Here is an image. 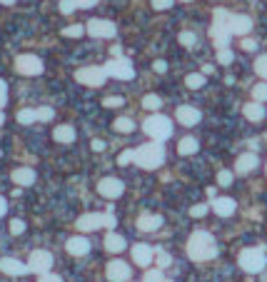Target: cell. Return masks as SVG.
<instances>
[{"mask_svg":"<svg viewBox=\"0 0 267 282\" xmlns=\"http://www.w3.org/2000/svg\"><path fill=\"white\" fill-rule=\"evenodd\" d=\"M242 50H248V53H252V50H257V40L245 38V40H242Z\"/></svg>","mask_w":267,"mask_h":282,"instance_id":"c3c4849f","label":"cell"},{"mask_svg":"<svg viewBox=\"0 0 267 282\" xmlns=\"http://www.w3.org/2000/svg\"><path fill=\"white\" fill-rule=\"evenodd\" d=\"M130 163H135V150H122L120 155H117V165L128 168Z\"/></svg>","mask_w":267,"mask_h":282,"instance_id":"836d02e7","label":"cell"},{"mask_svg":"<svg viewBox=\"0 0 267 282\" xmlns=\"http://www.w3.org/2000/svg\"><path fill=\"white\" fill-rule=\"evenodd\" d=\"M105 75L108 77H117V80H133L135 77V68L128 57H113L102 65Z\"/></svg>","mask_w":267,"mask_h":282,"instance_id":"8992f818","label":"cell"},{"mask_svg":"<svg viewBox=\"0 0 267 282\" xmlns=\"http://www.w3.org/2000/svg\"><path fill=\"white\" fill-rule=\"evenodd\" d=\"M242 115H245L248 120H252V123H260V120L265 117V108H262L260 103L252 100V103H248V105L242 108Z\"/></svg>","mask_w":267,"mask_h":282,"instance_id":"cb8c5ba5","label":"cell"},{"mask_svg":"<svg viewBox=\"0 0 267 282\" xmlns=\"http://www.w3.org/2000/svg\"><path fill=\"white\" fill-rule=\"evenodd\" d=\"M142 108H145V110H160V108H162V97H160V95H155V93H150V95H145V97H142Z\"/></svg>","mask_w":267,"mask_h":282,"instance_id":"4316f807","label":"cell"},{"mask_svg":"<svg viewBox=\"0 0 267 282\" xmlns=\"http://www.w3.org/2000/svg\"><path fill=\"white\" fill-rule=\"evenodd\" d=\"M85 33H88V35H93V38H115L117 28H115V23H110V20L93 18V20H88Z\"/></svg>","mask_w":267,"mask_h":282,"instance_id":"9c48e42d","label":"cell"},{"mask_svg":"<svg viewBox=\"0 0 267 282\" xmlns=\"http://www.w3.org/2000/svg\"><path fill=\"white\" fill-rule=\"evenodd\" d=\"M212 73V65H202V75H210Z\"/></svg>","mask_w":267,"mask_h":282,"instance_id":"11a10c76","label":"cell"},{"mask_svg":"<svg viewBox=\"0 0 267 282\" xmlns=\"http://www.w3.org/2000/svg\"><path fill=\"white\" fill-rule=\"evenodd\" d=\"M105 70L97 68V65H88V68H80L75 70V80L80 85H88V88H100L105 83Z\"/></svg>","mask_w":267,"mask_h":282,"instance_id":"52a82bcc","label":"cell"},{"mask_svg":"<svg viewBox=\"0 0 267 282\" xmlns=\"http://www.w3.org/2000/svg\"><path fill=\"white\" fill-rule=\"evenodd\" d=\"M13 183L15 185H20V188H28V185H33L35 183V170L33 168H18V170H13Z\"/></svg>","mask_w":267,"mask_h":282,"instance_id":"ffe728a7","label":"cell"},{"mask_svg":"<svg viewBox=\"0 0 267 282\" xmlns=\"http://www.w3.org/2000/svg\"><path fill=\"white\" fill-rule=\"evenodd\" d=\"M142 282H162V272H160V270H148Z\"/></svg>","mask_w":267,"mask_h":282,"instance_id":"ab89813d","label":"cell"},{"mask_svg":"<svg viewBox=\"0 0 267 282\" xmlns=\"http://www.w3.org/2000/svg\"><path fill=\"white\" fill-rule=\"evenodd\" d=\"M0 270H3L5 275H13V277H20V275L30 272V267L23 265L20 260H15V257H3V260H0Z\"/></svg>","mask_w":267,"mask_h":282,"instance_id":"2e32d148","label":"cell"},{"mask_svg":"<svg viewBox=\"0 0 267 282\" xmlns=\"http://www.w3.org/2000/svg\"><path fill=\"white\" fill-rule=\"evenodd\" d=\"M232 50H217V63H220V65H230V63H232Z\"/></svg>","mask_w":267,"mask_h":282,"instance_id":"74e56055","label":"cell"},{"mask_svg":"<svg viewBox=\"0 0 267 282\" xmlns=\"http://www.w3.org/2000/svg\"><path fill=\"white\" fill-rule=\"evenodd\" d=\"M105 250H108V252H122V250H125V240H122V237H120V235H115V232H110V235H108V237H105Z\"/></svg>","mask_w":267,"mask_h":282,"instance_id":"d4e9b609","label":"cell"},{"mask_svg":"<svg viewBox=\"0 0 267 282\" xmlns=\"http://www.w3.org/2000/svg\"><path fill=\"white\" fill-rule=\"evenodd\" d=\"M210 207L215 210V215H220V217H230V215L237 210V203H235L232 197H215Z\"/></svg>","mask_w":267,"mask_h":282,"instance_id":"ac0fdd59","label":"cell"},{"mask_svg":"<svg viewBox=\"0 0 267 282\" xmlns=\"http://www.w3.org/2000/svg\"><path fill=\"white\" fill-rule=\"evenodd\" d=\"M185 85H188L190 90H200V88L205 85V75H202V73H190V75L185 77Z\"/></svg>","mask_w":267,"mask_h":282,"instance_id":"83f0119b","label":"cell"},{"mask_svg":"<svg viewBox=\"0 0 267 282\" xmlns=\"http://www.w3.org/2000/svg\"><path fill=\"white\" fill-rule=\"evenodd\" d=\"M113 128L117 132H133L135 130V123L130 120V117H117V120L113 123Z\"/></svg>","mask_w":267,"mask_h":282,"instance_id":"4dcf8cb0","label":"cell"},{"mask_svg":"<svg viewBox=\"0 0 267 282\" xmlns=\"http://www.w3.org/2000/svg\"><path fill=\"white\" fill-rule=\"evenodd\" d=\"M255 73L262 77V80H267V55H260L255 60Z\"/></svg>","mask_w":267,"mask_h":282,"instance_id":"d6a6232c","label":"cell"},{"mask_svg":"<svg viewBox=\"0 0 267 282\" xmlns=\"http://www.w3.org/2000/svg\"><path fill=\"white\" fill-rule=\"evenodd\" d=\"M65 250H68L70 255H75V257H83V255H88L90 243H88V237H70V240L65 243Z\"/></svg>","mask_w":267,"mask_h":282,"instance_id":"44dd1931","label":"cell"},{"mask_svg":"<svg viewBox=\"0 0 267 282\" xmlns=\"http://www.w3.org/2000/svg\"><path fill=\"white\" fill-rule=\"evenodd\" d=\"M102 105H105V108H120V105H125V100H122L120 95H113V97H105Z\"/></svg>","mask_w":267,"mask_h":282,"instance_id":"f35d334b","label":"cell"},{"mask_svg":"<svg viewBox=\"0 0 267 282\" xmlns=\"http://www.w3.org/2000/svg\"><path fill=\"white\" fill-rule=\"evenodd\" d=\"M100 0H75L77 8H93V5H97Z\"/></svg>","mask_w":267,"mask_h":282,"instance_id":"816d5d0a","label":"cell"},{"mask_svg":"<svg viewBox=\"0 0 267 282\" xmlns=\"http://www.w3.org/2000/svg\"><path fill=\"white\" fill-rule=\"evenodd\" d=\"M90 145H93V150H95V152H102V150H105V143H102V140H93Z\"/></svg>","mask_w":267,"mask_h":282,"instance_id":"f5cc1de1","label":"cell"},{"mask_svg":"<svg viewBox=\"0 0 267 282\" xmlns=\"http://www.w3.org/2000/svg\"><path fill=\"white\" fill-rule=\"evenodd\" d=\"M142 128H145V132L153 137L155 143H162V140H168L172 135V120L170 117H165V115L155 113L142 123Z\"/></svg>","mask_w":267,"mask_h":282,"instance_id":"277c9868","label":"cell"},{"mask_svg":"<svg viewBox=\"0 0 267 282\" xmlns=\"http://www.w3.org/2000/svg\"><path fill=\"white\" fill-rule=\"evenodd\" d=\"M208 207L210 205H195V207H190V215L192 217H202V215H208Z\"/></svg>","mask_w":267,"mask_h":282,"instance_id":"bcb514c9","label":"cell"},{"mask_svg":"<svg viewBox=\"0 0 267 282\" xmlns=\"http://www.w3.org/2000/svg\"><path fill=\"white\" fill-rule=\"evenodd\" d=\"M85 33V25H70V28H63V35L65 38H80Z\"/></svg>","mask_w":267,"mask_h":282,"instance_id":"e575fe53","label":"cell"},{"mask_svg":"<svg viewBox=\"0 0 267 282\" xmlns=\"http://www.w3.org/2000/svg\"><path fill=\"white\" fill-rule=\"evenodd\" d=\"M53 117H55L53 108H38V120H53Z\"/></svg>","mask_w":267,"mask_h":282,"instance_id":"7bdbcfd3","label":"cell"},{"mask_svg":"<svg viewBox=\"0 0 267 282\" xmlns=\"http://www.w3.org/2000/svg\"><path fill=\"white\" fill-rule=\"evenodd\" d=\"M153 257H155V252H153V247H150V245H145V243L133 245V260H135V265L148 267V265H153Z\"/></svg>","mask_w":267,"mask_h":282,"instance_id":"5bb4252c","label":"cell"},{"mask_svg":"<svg viewBox=\"0 0 267 282\" xmlns=\"http://www.w3.org/2000/svg\"><path fill=\"white\" fill-rule=\"evenodd\" d=\"M10 232H13V235H23V232H25V223H23V220H13V223H10Z\"/></svg>","mask_w":267,"mask_h":282,"instance_id":"f6af8a7d","label":"cell"},{"mask_svg":"<svg viewBox=\"0 0 267 282\" xmlns=\"http://www.w3.org/2000/svg\"><path fill=\"white\" fill-rule=\"evenodd\" d=\"M182 3H190V0H182Z\"/></svg>","mask_w":267,"mask_h":282,"instance_id":"91938a15","label":"cell"},{"mask_svg":"<svg viewBox=\"0 0 267 282\" xmlns=\"http://www.w3.org/2000/svg\"><path fill=\"white\" fill-rule=\"evenodd\" d=\"M35 120H38V110L25 108V110H20V113H18V123H20V125H33Z\"/></svg>","mask_w":267,"mask_h":282,"instance_id":"f1b7e54d","label":"cell"},{"mask_svg":"<svg viewBox=\"0 0 267 282\" xmlns=\"http://www.w3.org/2000/svg\"><path fill=\"white\" fill-rule=\"evenodd\" d=\"M113 55H115V57H120V55H122V50H120V45H115V48H113Z\"/></svg>","mask_w":267,"mask_h":282,"instance_id":"9f6ffc18","label":"cell"},{"mask_svg":"<svg viewBox=\"0 0 267 282\" xmlns=\"http://www.w3.org/2000/svg\"><path fill=\"white\" fill-rule=\"evenodd\" d=\"M28 267H30V272L45 275V272H50V267H53V255H50L48 250H35V252L30 255V260H28Z\"/></svg>","mask_w":267,"mask_h":282,"instance_id":"30bf717a","label":"cell"},{"mask_svg":"<svg viewBox=\"0 0 267 282\" xmlns=\"http://www.w3.org/2000/svg\"><path fill=\"white\" fill-rule=\"evenodd\" d=\"M177 40H180L182 48H195V45H197V35H195L192 30H182V33L177 35Z\"/></svg>","mask_w":267,"mask_h":282,"instance_id":"f546056e","label":"cell"},{"mask_svg":"<svg viewBox=\"0 0 267 282\" xmlns=\"http://www.w3.org/2000/svg\"><path fill=\"white\" fill-rule=\"evenodd\" d=\"M77 230L80 232H93V230H100L102 227V215H97V212H88V215H83V217H77Z\"/></svg>","mask_w":267,"mask_h":282,"instance_id":"e0dca14e","label":"cell"},{"mask_svg":"<svg viewBox=\"0 0 267 282\" xmlns=\"http://www.w3.org/2000/svg\"><path fill=\"white\" fill-rule=\"evenodd\" d=\"M162 282H170V280H162Z\"/></svg>","mask_w":267,"mask_h":282,"instance_id":"94428289","label":"cell"},{"mask_svg":"<svg viewBox=\"0 0 267 282\" xmlns=\"http://www.w3.org/2000/svg\"><path fill=\"white\" fill-rule=\"evenodd\" d=\"M53 137H55L57 143H65V145H70L73 140L77 137V132L73 125H57L55 132H53Z\"/></svg>","mask_w":267,"mask_h":282,"instance_id":"603a6c76","label":"cell"},{"mask_svg":"<svg viewBox=\"0 0 267 282\" xmlns=\"http://www.w3.org/2000/svg\"><path fill=\"white\" fill-rule=\"evenodd\" d=\"M40 282H63V277H57L53 272H45V275H40Z\"/></svg>","mask_w":267,"mask_h":282,"instance_id":"681fc988","label":"cell"},{"mask_svg":"<svg viewBox=\"0 0 267 282\" xmlns=\"http://www.w3.org/2000/svg\"><path fill=\"white\" fill-rule=\"evenodd\" d=\"M0 3H3V5H13L15 0H0Z\"/></svg>","mask_w":267,"mask_h":282,"instance_id":"6f0895ef","label":"cell"},{"mask_svg":"<svg viewBox=\"0 0 267 282\" xmlns=\"http://www.w3.org/2000/svg\"><path fill=\"white\" fill-rule=\"evenodd\" d=\"M215 255H217V243L210 232H205V230L192 232L188 240V257L195 263H205V260H212Z\"/></svg>","mask_w":267,"mask_h":282,"instance_id":"6da1fadb","label":"cell"},{"mask_svg":"<svg viewBox=\"0 0 267 282\" xmlns=\"http://www.w3.org/2000/svg\"><path fill=\"white\" fill-rule=\"evenodd\" d=\"M165 160V148L160 143H145L135 150V163L140 165L142 170H157Z\"/></svg>","mask_w":267,"mask_h":282,"instance_id":"7a4b0ae2","label":"cell"},{"mask_svg":"<svg viewBox=\"0 0 267 282\" xmlns=\"http://www.w3.org/2000/svg\"><path fill=\"white\" fill-rule=\"evenodd\" d=\"M230 183H232V172H230V170H220V172H217V185L228 188Z\"/></svg>","mask_w":267,"mask_h":282,"instance_id":"d590c367","label":"cell"},{"mask_svg":"<svg viewBox=\"0 0 267 282\" xmlns=\"http://www.w3.org/2000/svg\"><path fill=\"white\" fill-rule=\"evenodd\" d=\"M157 265H160V267H168V265H172V257L165 252V250H157Z\"/></svg>","mask_w":267,"mask_h":282,"instance_id":"b9f144b4","label":"cell"},{"mask_svg":"<svg viewBox=\"0 0 267 282\" xmlns=\"http://www.w3.org/2000/svg\"><path fill=\"white\" fill-rule=\"evenodd\" d=\"M237 263H240V267H242L245 272H250V275H257V272H262V270H265L267 257H265V252H262V250L250 247V250H242V252H240Z\"/></svg>","mask_w":267,"mask_h":282,"instance_id":"5b68a950","label":"cell"},{"mask_svg":"<svg viewBox=\"0 0 267 282\" xmlns=\"http://www.w3.org/2000/svg\"><path fill=\"white\" fill-rule=\"evenodd\" d=\"M153 68H155V73H165V70H168V63H165V60H155Z\"/></svg>","mask_w":267,"mask_h":282,"instance_id":"f907efd6","label":"cell"},{"mask_svg":"<svg viewBox=\"0 0 267 282\" xmlns=\"http://www.w3.org/2000/svg\"><path fill=\"white\" fill-rule=\"evenodd\" d=\"M108 280L110 282H128L130 280V267L122 260H113L108 263Z\"/></svg>","mask_w":267,"mask_h":282,"instance_id":"7c38bea8","label":"cell"},{"mask_svg":"<svg viewBox=\"0 0 267 282\" xmlns=\"http://www.w3.org/2000/svg\"><path fill=\"white\" fill-rule=\"evenodd\" d=\"M97 192H100L102 197H108V200H115V197H120V195L125 192V185H122V180H117V177H102V180L97 183Z\"/></svg>","mask_w":267,"mask_h":282,"instance_id":"8fae6325","label":"cell"},{"mask_svg":"<svg viewBox=\"0 0 267 282\" xmlns=\"http://www.w3.org/2000/svg\"><path fill=\"white\" fill-rule=\"evenodd\" d=\"M5 103H8V83H5V80H0V113H3Z\"/></svg>","mask_w":267,"mask_h":282,"instance_id":"60d3db41","label":"cell"},{"mask_svg":"<svg viewBox=\"0 0 267 282\" xmlns=\"http://www.w3.org/2000/svg\"><path fill=\"white\" fill-rule=\"evenodd\" d=\"M5 210H8V203H5V197H0V217L5 215Z\"/></svg>","mask_w":267,"mask_h":282,"instance_id":"db71d44e","label":"cell"},{"mask_svg":"<svg viewBox=\"0 0 267 282\" xmlns=\"http://www.w3.org/2000/svg\"><path fill=\"white\" fill-rule=\"evenodd\" d=\"M160 225H162V217H160V215H148V212H145V215L137 217V227H140L142 232H155Z\"/></svg>","mask_w":267,"mask_h":282,"instance_id":"7402d4cb","label":"cell"},{"mask_svg":"<svg viewBox=\"0 0 267 282\" xmlns=\"http://www.w3.org/2000/svg\"><path fill=\"white\" fill-rule=\"evenodd\" d=\"M115 225H117V220H115L113 210H110V212H105V215H102V227H115Z\"/></svg>","mask_w":267,"mask_h":282,"instance_id":"7dc6e473","label":"cell"},{"mask_svg":"<svg viewBox=\"0 0 267 282\" xmlns=\"http://www.w3.org/2000/svg\"><path fill=\"white\" fill-rule=\"evenodd\" d=\"M197 150H200V145H197L195 137H182V140L177 143V152H180V155H195Z\"/></svg>","mask_w":267,"mask_h":282,"instance_id":"484cf974","label":"cell"},{"mask_svg":"<svg viewBox=\"0 0 267 282\" xmlns=\"http://www.w3.org/2000/svg\"><path fill=\"white\" fill-rule=\"evenodd\" d=\"M252 97H255V103H267V83H257L252 88Z\"/></svg>","mask_w":267,"mask_h":282,"instance_id":"1f68e13d","label":"cell"},{"mask_svg":"<svg viewBox=\"0 0 267 282\" xmlns=\"http://www.w3.org/2000/svg\"><path fill=\"white\" fill-rule=\"evenodd\" d=\"M3 123H5V115L0 113V125H3Z\"/></svg>","mask_w":267,"mask_h":282,"instance_id":"680465c9","label":"cell"},{"mask_svg":"<svg viewBox=\"0 0 267 282\" xmlns=\"http://www.w3.org/2000/svg\"><path fill=\"white\" fill-rule=\"evenodd\" d=\"M15 70H18L20 75H40L43 73V60L38 55H30V53H25V55H18L15 57Z\"/></svg>","mask_w":267,"mask_h":282,"instance_id":"ba28073f","label":"cell"},{"mask_svg":"<svg viewBox=\"0 0 267 282\" xmlns=\"http://www.w3.org/2000/svg\"><path fill=\"white\" fill-rule=\"evenodd\" d=\"M175 117H177V123L180 125H185V128H190V125H197L200 123V110L197 108H192V105H180L177 108V113H175Z\"/></svg>","mask_w":267,"mask_h":282,"instance_id":"4fadbf2b","label":"cell"},{"mask_svg":"<svg viewBox=\"0 0 267 282\" xmlns=\"http://www.w3.org/2000/svg\"><path fill=\"white\" fill-rule=\"evenodd\" d=\"M230 15L228 10H215V20H212V28H210V38L215 40V48L217 50H228L230 45V38H232V33H230Z\"/></svg>","mask_w":267,"mask_h":282,"instance_id":"3957f363","label":"cell"},{"mask_svg":"<svg viewBox=\"0 0 267 282\" xmlns=\"http://www.w3.org/2000/svg\"><path fill=\"white\" fill-rule=\"evenodd\" d=\"M75 0H60V13L63 15H70V13H75Z\"/></svg>","mask_w":267,"mask_h":282,"instance_id":"8d00e7d4","label":"cell"},{"mask_svg":"<svg viewBox=\"0 0 267 282\" xmlns=\"http://www.w3.org/2000/svg\"><path fill=\"white\" fill-rule=\"evenodd\" d=\"M257 165H260L257 155H255V152H245V155H240V157H237V163H235V172L248 175V172H252Z\"/></svg>","mask_w":267,"mask_h":282,"instance_id":"d6986e66","label":"cell"},{"mask_svg":"<svg viewBox=\"0 0 267 282\" xmlns=\"http://www.w3.org/2000/svg\"><path fill=\"white\" fill-rule=\"evenodd\" d=\"M252 30V18L248 15H230V33L232 35H245Z\"/></svg>","mask_w":267,"mask_h":282,"instance_id":"9a60e30c","label":"cell"},{"mask_svg":"<svg viewBox=\"0 0 267 282\" xmlns=\"http://www.w3.org/2000/svg\"><path fill=\"white\" fill-rule=\"evenodd\" d=\"M150 3H153L155 10H168V8H172L175 0H150Z\"/></svg>","mask_w":267,"mask_h":282,"instance_id":"ee69618b","label":"cell"}]
</instances>
